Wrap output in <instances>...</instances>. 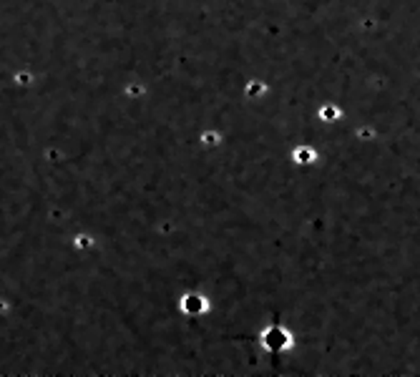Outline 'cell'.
<instances>
[{
	"instance_id": "6da1fadb",
	"label": "cell",
	"mask_w": 420,
	"mask_h": 377,
	"mask_svg": "<svg viewBox=\"0 0 420 377\" xmlns=\"http://www.w3.org/2000/svg\"><path fill=\"white\" fill-rule=\"evenodd\" d=\"M262 345L264 349H270V352H282L292 345V337L287 332L285 327H279V325H272L262 332Z\"/></svg>"
},
{
	"instance_id": "7a4b0ae2",
	"label": "cell",
	"mask_w": 420,
	"mask_h": 377,
	"mask_svg": "<svg viewBox=\"0 0 420 377\" xmlns=\"http://www.w3.org/2000/svg\"><path fill=\"white\" fill-rule=\"evenodd\" d=\"M179 307H181V312H184V314H189V317H197V314H204L209 309V299L204 297V294L189 292V294H184V297H181Z\"/></svg>"
},
{
	"instance_id": "3957f363",
	"label": "cell",
	"mask_w": 420,
	"mask_h": 377,
	"mask_svg": "<svg viewBox=\"0 0 420 377\" xmlns=\"http://www.w3.org/2000/svg\"><path fill=\"white\" fill-rule=\"evenodd\" d=\"M312 159H314V154H312V149H310V146H302V149L294 151V161H299V164L312 161Z\"/></svg>"
},
{
	"instance_id": "277c9868",
	"label": "cell",
	"mask_w": 420,
	"mask_h": 377,
	"mask_svg": "<svg viewBox=\"0 0 420 377\" xmlns=\"http://www.w3.org/2000/svg\"><path fill=\"white\" fill-rule=\"evenodd\" d=\"M201 141L207 143V146H214V143H219V134H214V131H207V134H201Z\"/></svg>"
}]
</instances>
